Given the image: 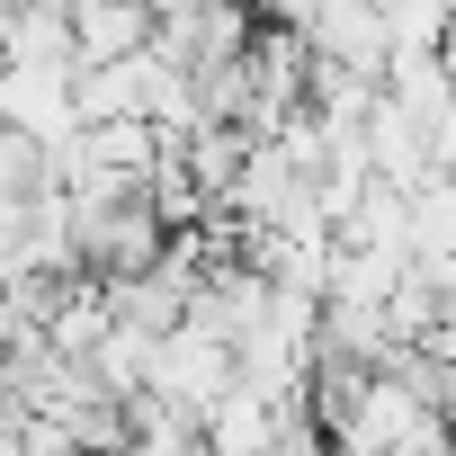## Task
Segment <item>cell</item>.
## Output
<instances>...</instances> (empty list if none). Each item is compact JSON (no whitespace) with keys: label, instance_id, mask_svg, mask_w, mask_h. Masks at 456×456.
<instances>
[{"label":"cell","instance_id":"cell-9","mask_svg":"<svg viewBox=\"0 0 456 456\" xmlns=\"http://www.w3.org/2000/svg\"><path fill=\"white\" fill-rule=\"evenodd\" d=\"M37 179H45V143H37V134H19L10 117H0V215H10Z\"/></svg>","mask_w":456,"mask_h":456},{"label":"cell","instance_id":"cell-5","mask_svg":"<svg viewBox=\"0 0 456 456\" xmlns=\"http://www.w3.org/2000/svg\"><path fill=\"white\" fill-rule=\"evenodd\" d=\"M278 420H287V403H269L260 385H224L215 403H206V447L215 456H260V447H278Z\"/></svg>","mask_w":456,"mask_h":456},{"label":"cell","instance_id":"cell-6","mask_svg":"<svg viewBox=\"0 0 456 456\" xmlns=\"http://www.w3.org/2000/svg\"><path fill=\"white\" fill-rule=\"evenodd\" d=\"M411 260L456 278V170H429L411 188Z\"/></svg>","mask_w":456,"mask_h":456},{"label":"cell","instance_id":"cell-3","mask_svg":"<svg viewBox=\"0 0 456 456\" xmlns=\"http://www.w3.org/2000/svg\"><path fill=\"white\" fill-rule=\"evenodd\" d=\"M81 63H0V117L37 143H63L81 126V90H72Z\"/></svg>","mask_w":456,"mask_h":456},{"label":"cell","instance_id":"cell-1","mask_svg":"<svg viewBox=\"0 0 456 456\" xmlns=\"http://www.w3.org/2000/svg\"><path fill=\"white\" fill-rule=\"evenodd\" d=\"M233 376H242V367H233V340L179 314V322L161 331V349H152V376H143V385H152V394H170V403H188V411L206 420V403L233 385Z\"/></svg>","mask_w":456,"mask_h":456},{"label":"cell","instance_id":"cell-4","mask_svg":"<svg viewBox=\"0 0 456 456\" xmlns=\"http://www.w3.org/2000/svg\"><path fill=\"white\" fill-rule=\"evenodd\" d=\"M63 10H72V63L134 54V45H152V28H161L152 0H63Z\"/></svg>","mask_w":456,"mask_h":456},{"label":"cell","instance_id":"cell-7","mask_svg":"<svg viewBox=\"0 0 456 456\" xmlns=\"http://www.w3.org/2000/svg\"><path fill=\"white\" fill-rule=\"evenodd\" d=\"M10 28V63H72V10L63 0H19V10H0Z\"/></svg>","mask_w":456,"mask_h":456},{"label":"cell","instance_id":"cell-2","mask_svg":"<svg viewBox=\"0 0 456 456\" xmlns=\"http://www.w3.org/2000/svg\"><path fill=\"white\" fill-rule=\"evenodd\" d=\"M305 45L314 63H349V72H376L394 63V28H385V0H305Z\"/></svg>","mask_w":456,"mask_h":456},{"label":"cell","instance_id":"cell-10","mask_svg":"<svg viewBox=\"0 0 456 456\" xmlns=\"http://www.w3.org/2000/svg\"><path fill=\"white\" fill-rule=\"evenodd\" d=\"M260 19H305V0H260Z\"/></svg>","mask_w":456,"mask_h":456},{"label":"cell","instance_id":"cell-8","mask_svg":"<svg viewBox=\"0 0 456 456\" xmlns=\"http://www.w3.org/2000/svg\"><path fill=\"white\" fill-rule=\"evenodd\" d=\"M126 438H134V447H206V420H197L188 403L134 385V394H126Z\"/></svg>","mask_w":456,"mask_h":456},{"label":"cell","instance_id":"cell-11","mask_svg":"<svg viewBox=\"0 0 456 456\" xmlns=\"http://www.w3.org/2000/svg\"><path fill=\"white\" fill-rule=\"evenodd\" d=\"M0 63H10V28H0Z\"/></svg>","mask_w":456,"mask_h":456}]
</instances>
